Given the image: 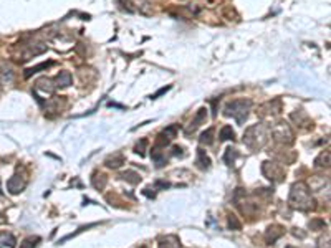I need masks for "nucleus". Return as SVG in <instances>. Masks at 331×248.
I'll return each instance as SVG.
<instances>
[{"label":"nucleus","mask_w":331,"mask_h":248,"mask_svg":"<svg viewBox=\"0 0 331 248\" xmlns=\"http://www.w3.org/2000/svg\"><path fill=\"white\" fill-rule=\"evenodd\" d=\"M106 164H108V167H113V169L119 167L121 164H123V156H114V157H109V159L106 161Z\"/></svg>","instance_id":"obj_17"},{"label":"nucleus","mask_w":331,"mask_h":248,"mask_svg":"<svg viewBox=\"0 0 331 248\" xmlns=\"http://www.w3.org/2000/svg\"><path fill=\"white\" fill-rule=\"evenodd\" d=\"M176 133H177V128L176 126H169V128H166L162 133L159 134V139H157V144H167L171 139L176 138Z\"/></svg>","instance_id":"obj_7"},{"label":"nucleus","mask_w":331,"mask_h":248,"mask_svg":"<svg viewBox=\"0 0 331 248\" xmlns=\"http://www.w3.org/2000/svg\"><path fill=\"white\" fill-rule=\"evenodd\" d=\"M262 172H264V176L267 179H270V181L280 182L283 179V169L278 164H275V162H264Z\"/></svg>","instance_id":"obj_5"},{"label":"nucleus","mask_w":331,"mask_h":248,"mask_svg":"<svg viewBox=\"0 0 331 248\" xmlns=\"http://www.w3.org/2000/svg\"><path fill=\"white\" fill-rule=\"evenodd\" d=\"M199 141H201V144H206V146L212 144V142H214V128L204 131V133L201 134V139H199Z\"/></svg>","instance_id":"obj_13"},{"label":"nucleus","mask_w":331,"mask_h":248,"mask_svg":"<svg viewBox=\"0 0 331 248\" xmlns=\"http://www.w3.org/2000/svg\"><path fill=\"white\" fill-rule=\"evenodd\" d=\"M237 156H239V152L235 151V149H232V147H230V149H227V152H225L224 161L227 162V164L232 166V164H234V161H235V157H237Z\"/></svg>","instance_id":"obj_16"},{"label":"nucleus","mask_w":331,"mask_h":248,"mask_svg":"<svg viewBox=\"0 0 331 248\" xmlns=\"http://www.w3.org/2000/svg\"><path fill=\"white\" fill-rule=\"evenodd\" d=\"M250 108H252V103L249 99H235V101L229 103L227 106H225V114L232 116L239 124H242L247 116H249Z\"/></svg>","instance_id":"obj_3"},{"label":"nucleus","mask_w":331,"mask_h":248,"mask_svg":"<svg viewBox=\"0 0 331 248\" xmlns=\"http://www.w3.org/2000/svg\"><path fill=\"white\" fill-rule=\"evenodd\" d=\"M0 195H2V191H0Z\"/></svg>","instance_id":"obj_24"},{"label":"nucleus","mask_w":331,"mask_h":248,"mask_svg":"<svg viewBox=\"0 0 331 248\" xmlns=\"http://www.w3.org/2000/svg\"><path fill=\"white\" fill-rule=\"evenodd\" d=\"M196 164H197L199 169H209V167H211V159L207 157L206 151H202V149L197 151V161H196Z\"/></svg>","instance_id":"obj_10"},{"label":"nucleus","mask_w":331,"mask_h":248,"mask_svg":"<svg viewBox=\"0 0 331 248\" xmlns=\"http://www.w3.org/2000/svg\"><path fill=\"white\" fill-rule=\"evenodd\" d=\"M229 225H230V229H240V222L237 220L235 215H230L229 217Z\"/></svg>","instance_id":"obj_21"},{"label":"nucleus","mask_w":331,"mask_h":248,"mask_svg":"<svg viewBox=\"0 0 331 248\" xmlns=\"http://www.w3.org/2000/svg\"><path fill=\"white\" fill-rule=\"evenodd\" d=\"M38 242H40V237H28V239H25L22 244H20L18 248H35L38 245Z\"/></svg>","instance_id":"obj_14"},{"label":"nucleus","mask_w":331,"mask_h":248,"mask_svg":"<svg viewBox=\"0 0 331 248\" xmlns=\"http://www.w3.org/2000/svg\"><path fill=\"white\" fill-rule=\"evenodd\" d=\"M322 162H325V164H323L325 167H328V166H330V152H327V154H325V152H323V154L320 156L317 161H315V166L320 167V166H322Z\"/></svg>","instance_id":"obj_18"},{"label":"nucleus","mask_w":331,"mask_h":248,"mask_svg":"<svg viewBox=\"0 0 331 248\" xmlns=\"http://www.w3.org/2000/svg\"><path fill=\"white\" fill-rule=\"evenodd\" d=\"M146 144H148V142H146L144 139L141 141V144H138V146H136V152H138V154H141V156H143V154H144V151H143V149H144V147H146Z\"/></svg>","instance_id":"obj_22"},{"label":"nucleus","mask_w":331,"mask_h":248,"mask_svg":"<svg viewBox=\"0 0 331 248\" xmlns=\"http://www.w3.org/2000/svg\"><path fill=\"white\" fill-rule=\"evenodd\" d=\"M48 66H51V63H41V65H38V66H33V68H30V70L25 73V76H30V75H33V73H38L40 70H45V68H48Z\"/></svg>","instance_id":"obj_19"},{"label":"nucleus","mask_w":331,"mask_h":248,"mask_svg":"<svg viewBox=\"0 0 331 248\" xmlns=\"http://www.w3.org/2000/svg\"><path fill=\"white\" fill-rule=\"evenodd\" d=\"M204 119H206V109H201V111H199V113H197L196 118H194V121L191 123V126H189V128L186 129V133L189 134V133H191V131H196V129H197V126L201 124Z\"/></svg>","instance_id":"obj_11"},{"label":"nucleus","mask_w":331,"mask_h":248,"mask_svg":"<svg viewBox=\"0 0 331 248\" xmlns=\"http://www.w3.org/2000/svg\"><path fill=\"white\" fill-rule=\"evenodd\" d=\"M287 248H295V247H292V245H288V247H287Z\"/></svg>","instance_id":"obj_23"},{"label":"nucleus","mask_w":331,"mask_h":248,"mask_svg":"<svg viewBox=\"0 0 331 248\" xmlns=\"http://www.w3.org/2000/svg\"><path fill=\"white\" fill-rule=\"evenodd\" d=\"M288 204H290L293 209L302 210V212L315 209V200L312 197V194H310V189L307 184H303V182L293 184V187L290 191V197H288Z\"/></svg>","instance_id":"obj_1"},{"label":"nucleus","mask_w":331,"mask_h":248,"mask_svg":"<svg viewBox=\"0 0 331 248\" xmlns=\"http://www.w3.org/2000/svg\"><path fill=\"white\" fill-rule=\"evenodd\" d=\"M71 84V75L68 71H61L58 76L55 78V86L58 88H66Z\"/></svg>","instance_id":"obj_8"},{"label":"nucleus","mask_w":331,"mask_h":248,"mask_svg":"<svg viewBox=\"0 0 331 248\" xmlns=\"http://www.w3.org/2000/svg\"><path fill=\"white\" fill-rule=\"evenodd\" d=\"M15 244H17V240H15V237L12 234H8V232H0V248L15 247Z\"/></svg>","instance_id":"obj_9"},{"label":"nucleus","mask_w":331,"mask_h":248,"mask_svg":"<svg viewBox=\"0 0 331 248\" xmlns=\"http://www.w3.org/2000/svg\"><path fill=\"white\" fill-rule=\"evenodd\" d=\"M161 248H181V245L176 237H166V239L161 242Z\"/></svg>","instance_id":"obj_12"},{"label":"nucleus","mask_w":331,"mask_h":248,"mask_svg":"<svg viewBox=\"0 0 331 248\" xmlns=\"http://www.w3.org/2000/svg\"><path fill=\"white\" fill-rule=\"evenodd\" d=\"M25 187H27V179L22 177V176H18V174H15L13 177H10L8 182H7L8 192L13 194V195H15V194H20Z\"/></svg>","instance_id":"obj_6"},{"label":"nucleus","mask_w":331,"mask_h":248,"mask_svg":"<svg viewBox=\"0 0 331 248\" xmlns=\"http://www.w3.org/2000/svg\"><path fill=\"white\" fill-rule=\"evenodd\" d=\"M318 248H330V235L327 234V237H322L318 240Z\"/></svg>","instance_id":"obj_20"},{"label":"nucleus","mask_w":331,"mask_h":248,"mask_svg":"<svg viewBox=\"0 0 331 248\" xmlns=\"http://www.w3.org/2000/svg\"><path fill=\"white\" fill-rule=\"evenodd\" d=\"M234 136H235V133L230 126H224L222 131H220V141H227V139L234 141Z\"/></svg>","instance_id":"obj_15"},{"label":"nucleus","mask_w":331,"mask_h":248,"mask_svg":"<svg viewBox=\"0 0 331 248\" xmlns=\"http://www.w3.org/2000/svg\"><path fill=\"white\" fill-rule=\"evenodd\" d=\"M272 134H273V139L278 142H283V144H290V142H293V133H292L290 126H288L287 123H280V124L273 126Z\"/></svg>","instance_id":"obj_4"},{"label":"nucleus","mask_w":331,"mask_h":248,"mask_svg":"<svg viewBox=\"0 0 331 248\" xmlns=\"http://www.w3.org/2000/svg\"><path fill=\"white\" fill-rule=\"evenodd\" d=\"M269 134H270L269 126L254 124L252 128H249L245 131L244 144L249 147L250 151H259L267 144V141H269Z\"/></svg>","instance_id":"obj_2"}]
</instances>
